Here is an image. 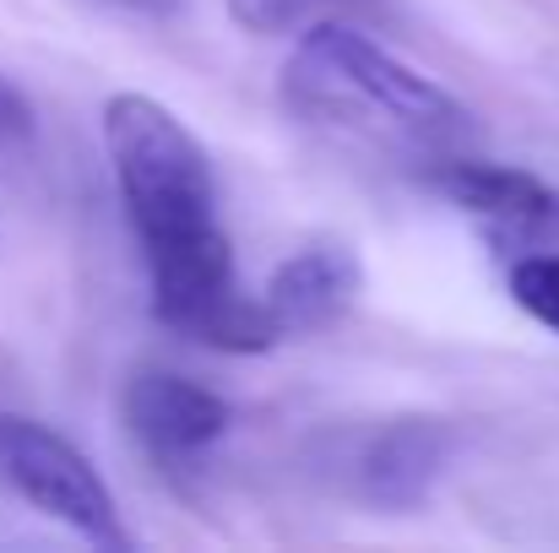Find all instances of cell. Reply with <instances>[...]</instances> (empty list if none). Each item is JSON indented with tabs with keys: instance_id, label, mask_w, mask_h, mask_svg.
<instances>
[{
	"instance_id": "6da1fadb",
	"label": "cell",
	"mask_w": 559,
	"mask_h": 553,
	"mask_svg": "<svg viewBox=\"0 0 559 553\" xmlns=\"http://www.w3.org/2000/svg\"><path fill=\"white\" fill-rule=\"evenodd\" d=\"M104 153L147 261L153 315L175 337L212 353H272L283 337L261 293H245L234 277V244L217 223L212 158L195 131L147 93H115L104 104Z\"/></svg>"
},
{
	"instance_id": "7a4b0ae2",
	"label": "cell",
	"mask_w": 559,
	"mask_h": 553,
	"mask_svg": "<svg viewBox=\"0 0 559 553\" xmlns=\"http://www.w3.org/2000/svg\"><path fill=\"white\" fill-rule=\"evenodd\" d=\"M283 98L316 125L391 131L413 142H445L467 125V109L435 76L413 71L359 22L305 27L283 65Z\"/></svg>"
},
{
	"instance_id": "3957f363",
	"label": "cell",
	"mask_w": 559,
	"mask_h": 553,
	"mask_svg": "<svg viewBox=\"0 0 559 553\" xmlns=\"http://www.w3.org/2000/svg\"><path fill=\"white\" fill-rule=\"evenodd\" d=\"M0 478L16 500H27L55 527L76 532L93 549H131V532L120 521V505L98 467L49 423L0 412Z\"/></svg>"
},
{
	"instance_id": "277c9868",
	"label": "cell",
	"mask_w": 559,
	"mask_h": 553,
	"mask_svg": "<svg viewBox=\"0 0 559 553\" xmlns=\"http://www.w3.org/2000/svg\"><path fill=\"white\" fill-rule=\"evenodd\" d=\"M120 418H126V434L136 440V450L164 472H190L234 429L228 396H217L212 385L190 380L180 369L158 364H142L126 380Z\"/></svg>"
},
{
	"instance_id": "5b68a950",
	"label": "cell",
	"mask_w": 559,
	"mask_h": 553,
	"mask_svg": "<svg viewBox=\"0 0 559 553\" xmlns=\"http://www.w3.org/2000/svg\"><path fill=\"white\" fill-rule=\"evenodd\" d=\"M429 184L467 217H478L495 239H511L522 250H559V190L533 169L484 164V158H451Z\"/></svg>"
},
{
	"instance_id": "8992f818",
	"label": "cell",
	"mask_w": 559,
	"mask_h": 553,
	"mask_svg": "<svg viewBox=\"0 0 559 553\" xmlns=\"http://www.w3.org/2000/svg\"><path fill=\"white\" fill-rule=\"evenodd\" d=\"M365 293V261L343 239H316L294 255H283L261 288V304L277 326V337H316L337 326Z\"/></svg>"
},
{
	"instance_id": "52a82bcc",
	"label": "cell",
	"mask_w": 559,
	"mask_h": 553,
	"mask_svg": "<svg viewBox=\"0 0 559 553\" xmlns=\"http://www.w3.org/2000/svg\"><path fill=\"white\" fill-rule=\"evenodd\" d=\"M451 450H456V434L440 418H396V423L374 429L354 461L359 500L374 510H396V516L418 510L435 494V483L445 478Z\"/></svg>"
},
{
	"instance_id": "ba28073f",
	"label": "cell",
	"mask_w": 559,
	"mask_h": 553,
	"mask_svg": "<svg viewBox=\"0 0 559 553\" xmlns=\"http://www.w3.org/2000/svg\"><path fill=\"white\" fill-rule=\"evenodd\" d=\"M228 22L255 38H299L316 22H359L374 16L380 0H223Z\"/></svg>"
},
{
	"instance_id": "9c48e42d",
	"label": "cell",
	"mask_w": 559,
	"mask_h": 553,
	"mask_svg": "<svg viewBox=\"0 0 559 553\" xmlns=\"http://www.w3.org/2000/svg\"><path fill=\"white\" fill-rule=\"evenodd\" d=\"M506 288L538 326L559 337V250H522L506 266Z\"/></svg>"
},
{
	"instance_id": "30bf717a",
	"label": "cell",
	"mask_w": 559,
	"mask_h": 553,
	"mask_svg": "<svg viewBox=\"0 0 559 553\" xmlns=\"http://www.w3.org/2000/svg\"><path fill=\"white\" fill-rule=\"evenodd\" d=\"M33 131H38V115H33L27 93H22L11 76H0V158L16 153V147H27Z\"/></svg>"
},
{
	"instance_id": "8fae6325",
	"label": "cell",
	"mask_w": 559,
	"mask_h": 553,
	"mask_svg": "<svg viewBox=\"0 0 559 553\" xmlns=\"http://www.w3.org/2000/svg\"><path fill=\"white\" fill-rule=\"evenodd\" d=\"M104 5H120V11H175L180 0H104Z\"/></svg>"
}]
</instances>
